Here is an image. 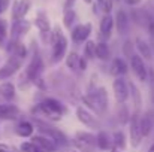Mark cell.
Returning a JSON list of instances; mask_svg holds the SVG:
<instances>
[{
    "label": "cell",
    "mask_w": 154,
    "mask_h": 152,
    "mask_svg": "<svg viewBox=\"0 0 154 152\" xmlns=\"http://www.w3.org/2000/svg\"><path fill=\"white\" fill-rule=\"evenodd\" d=\"M51 34V45H52V63H58L63 60L67 51V39L61 33V28L55 25Z\"/></svg>",
    "instance_id": "cell-1"
},
{
    "label": "cell",
    "mask_w": 154,
    "mask_h": 152,
    "mask_svg": "<svg viewBox=\"0 0 154 152\" xmlns=\"http://www.w3.org/2000/svg\"><path fill=\"white\" fill-rule=\"evenodd\" d=\"M33 122L38 125L39 131H41L44 136L50 137L55 145H61V146L67 145V137H66V134H64L61 130L52 127L51 124H48V122H45V121H41V119H38V118H35Z\"/></svg>",
    "instance_id": "cell-2"
},
{
    "label": "cell",
    "mask_w": 154,
    "mask_h": 152,
    "mask_svg": "<svg viewBox=\"0 0 154 152\" xmlns=\"http://www.w3.org/2000/svg\"><path fill=\"white\" fill-rule=\"evenodd\" d=\"M44 69H45V64H44V61H42V57L39 55L38 49H35V54H33V57H32V61H30L29 66H27L26 76L29 78L30 82H35L36 79L41 78Z\"/></svg>",
    "instance_id": "cell-3"
},
{
    "label": "cell",
    "mask_w": 154,
    "mask_h": 152,
    "mask_svg": "<svg viewBox=\"0 0 154 152\" xmlns=\"http://www.w3.org/2000/svg\"><path fill=\"white\" fill-rule=\"evenodd\" d=\"M75 113H76L78 121L82 122L84 125H87L88 128H91V130H100V127H102L100 125V121L91 112H88L87 109H84L82 106H78L76 110H75Z\"/></svg>",
    "instance_id": "cell-4"
},
{
    "label": "cell",
    "mask_w": 154,
    "mask_h": 152,
    "mask_svg": "<svg viewBox=\"0 0 154 152\" xmlns=\"http://www.w3.org/2000/svg\"><path fill=\"white\" fill-rule=\"evenodd\" d=\"M21 64H23V60H21V58L11 55V57L8 58V61L0 67V81L8 79V78H11L12 75H15V73L21 69Z\"/></svg>",
    "instance_id": "cell-5"
},
{
    "label": "cell",
    "mask_w": 154,
    "mask_h": 152,
    "mask_svg": "<svg viewBox=\"0 0 154 152\" xmlns=\"http://www.w3.org/2000/svg\"><path fill=\"white\" fill-rule=\"evenodd\" d=\"M129 125H130V143L132 148H138L142 142V134H141V128H139V113L133 112V115L129 119Z\"/></svg>",
    "instance_id": "cell-6"
},
{
    "label": "cell",
    "mask_w": 154,
    "mask_h": 152,
    "mask_svg": "<svg viewBox=\"0 0 154 152\" xmlns=\"http://www.w3.org/2000/svg\"><path fill=\"white\" fill-rule=\"evenodd\" d=\"M112 88H114V97L118 103H124L129 99L130 91H129V82H126V79L115 78V81L112 82Z\"/></svg>",
    "instance_id": "cell-7"
},
{
    "label": "cell",
    "mask_w": 154,
    "mask_h": 152,
    "mask_svg": "<svg viewBox=\"0 0 154 152\" xmlns=\"http://www.w3.org/2000/svg\"><path fill=\"white\" fill-rule=\"evenodd\" d=\"M91 30H93L91 22H85V24H78V25H75V27L72 28V33H70L73 43H82V42H85V40L90 37Z\"/></svg>",
    "instance_id": "cell-8"
},
{
    "label": "cell",
    "mask_w": 154,
    "mask_h": 152,
    "mask_svg": "<svg viewBox=\"0 0 154 152\" xmlns=\"http://www.w3.org/2000/svg\"><path fill=\"white\" fill-rule=\"evenodd\" d=\"M32 7V0H15L12 4V19H23Z\"/></svg>",
    "instance_id": "cell-9"
},
{
    "label": "cell",
    "mask_w": 154,
    "mask_h": 152,
    "mask_svg": "<svg viewBox=\"0 0 154 152\" xmlns=\"http://www.w3.org/2000/svg\"><path fill=\"white\" fill-rule=\"evenodd\" d=\"M30 142L39 149V152H54L55 151V146H57L50 137H47V136H44V134L33 136Z\"/></svg>",
    "instance_id": "cell-10"
},
{
    "label": "cell",
    "mask_w": 154,
    "mask_h": 152,
    "mask_svg": "<svg viewBox=\"0 0 154 152\" xmlns=\"http://www.w3.org/2000/svg\"><path fill=\"white\" fill-rule=\"evenodd\" d=\"M32 27V22L29 19H17L14 21L12 24V28H11V36H12V40H18L20 36H24L26 33H29Z\"/></svg>",
    "instance_id": "cell-11"
},
{
    "label": "cell",
    "mask_w": 154,
    "mask_h": 152,
    "mask_svg": "<svg viewBox=\"0 0 154 152\" xmlns=\"http://www.w3.org/2000/svg\"><path fill=\"white\" fill-rule=\"evenodd\" d=\"M130 67L133 69L135 75L139 78V81H147V76H148V70L145 67V63L144 60L139 57V55H132L130 57Z\"/></svg>",
    "instance_id": "cell-12"
},
{
    "label": "cell",
    "mask_w": 154,
    "mask_h": 152,
    "mask_svg": "<svg viewBox=\"0 0 154 152\" xmlns=\"http://www.w3.org/2000/svg\"><path fill=\"white\" fill-rule=\"evenodd\" d=\"M21 110L20 107H17L15 104H0V119L3 121H14L17 118H20Z\"/></svg>",
    "instance_id": "cell-13"
},
{
    "label": "cell",
    "mask_w": 154,
    "mask_h": 152,
    "mask_svg": "<svg viewBox=\"0 0 154 152\" xmlns=\"http://www.w3.org/2000/svg\"><path fill=\"white\" fill-rule=\"evenodd\" d=\"M115 28L118 34H126L129 31V15L123 9H120L115 15Z\"/></svg>",
    "instance_id": "cell-14"
},
{
    "label": "cell",
    "mask_w": 154,
    "mask_h": 152,
    "mask_svg": "<svg viewBox=\"0 0 154 152\" xmlns=\"http://www.w3.org/2000/svg\"><path fill=\"white\" fill-rule=\"evenodd\" d=\"M91 97H93V100L96 101V104L100 107L102 113L106 112V109H108V93H106V88L105 87H97L96 91L91 93Z\"/></svg>",
    "instance_id": "cell-15"
},
{
    "label": "cell",
    "mask_w": 154,
    "mask_h": 152,
    "mask_svg": "<svg viewBox=\"0 0 154 152\" xmlns=\"http://www.w3.org/2000/svg\"><path fill=\"white\" fill-rule=\"evenodd\" d=\"M135 46H136V49L139 51V55H141L142 60H148V61L153 60V49H151V45L147 40L138 37L135 40Z\"/></svg>",
    "instance_id": "cell-16"
},
{
    "label": "cell",
    "mask_w": 154,
    "mask_h": 152,
    "mask_svg": "<svg viewBox=\"0 0 154 152\" xmlns=\"http://www.w3.org/2000/svg\"><path fill=\"white\" fill-rule=\"evenodd\" d=\"M96 146L102 151H109L114 145H112V139L109 137V133L99 130L97 136H96Z\"/></svg>",
    "instance_id": "cell-17"
},
{
    "label": "cell",
    "mask_w": 154,
    "mask_h": 152,
    "mask_svg": "<svg viewBox=\"0 0 154 152\" xmlns=\"http://www.w3.org/2000/svg\"><path fill=\"white\" fill-rule=\"evenodd\" d=\"M9 52L14 55V57H18V58H26L27 57V48L23 42L20 40H11V45L8 46Z\"/></svg>",
    "instance_id": "cell-18"
},
{
    "label": "cell",
    "mask_w": 154,
    "mask_h": 152,
    "mask_svg": "<svg viewBox=\"0 0 154 152\" xmlns=\"http://www.w3.org/2000/svg\"><path fill=\"white\" fill-rule=\"evenodd\" d=\"M112 28H114V18L108 13V15H105L102 19H100V24H99V30H100L102 37H105V39L109 37Z\"/></svg>",
    "instance_id": "cell-19"
},
{
    "label": "cell",
    "mask_w": 154,
    "mask_h": 152,
    "mask_svg": "<svg viewBox=\"0 0 154 152\" xmlns=\"http://www.w3.org/2000/svg\"><path fill=\"white\" fill-rule=\"evenodd\" d=\"M130 15H132V18H133V21H135L136 24L144 25V27H147L148 22H150V19H151L144 9H136V7H133L132 12H130Z\"/></svg>",
    "instance_id": "cell-20"
},
{
    "label": "cell",
    "mask_w": 154,
    "mask_h": 152,
    "mask_svg": "<svg viewBox=\"0 0 154 152\" xmlns=\"http://www.w3.org/2000/svg\"><path fill=\"white\" fill-rule=\"evenodd\" d=\"M35 25L39 28L41 33H50V30H51L50 19H48V16L44 12H38V15L35 18Z\"/></svg>",
    "instance_id": "cell-21"
},
{
    "label": "cell",
    "mask_w": 154,
    "mask_h": 152,
    "mask_svg": "<svg viewBox=\"0 0 154 152\" xmlns=\"http://www.w3.org/2000/svg\"><path fill=\"white\" fill-rule=\"evenodd\" d=\"M44 103L51 109L54 113H57V115H64L66 112H67V109H66V106L61 103V101H58L57 99H52V97H48V99H45L44 100Z\"/></svg>",
    "instance_id": "cell-22"
},
{
    "label": "cell",
    "mask_w": 154,
    "mask_h": 152,
    "mask_svg": "<svg viewBox=\"0 0 154 152\" xmlns=\"http://www.w3.org/2000/svg\"><path fill=\"white\" fill-rule=\"evenodd\" d=\"M0 97L6 101H12L15 99V87L11 82H3L0 84Z\"/></svg>",
    "instance_id": "cell-23"
},
{
    "label": "cell",
    "mask_w": 154,
    "mask_h": 152,
    "mask_svg": "<svg viewBox=\"0 0 154 152\" xmlns=\"http://www.w3.org/2000/svg\"><path fill=\"white\" fill-rule=\"evenodd\" d=\"M139 128H141V134L142 137H147L151 134V130H153V118L147 113L144 115L141 119H139Z\"/></svg>",
    "instance_id": "cell-24"
},
{
    "label": "cell",
    "mask_w": 154,
    "mask_h": 152,
    "mask_svg": "<svg viewBox=\"0 0 154 152\" xmlns=\"http://www.w3.org/2000/svg\"><path fill=\"white\" fill-rule=\"evenodd\" d=\"M15 131H17V134L20 137H32V134L35 131V125H33V122L23 121V122L18 124V127H17Z\"/></svg>",
    "instance_id": "cell-25"
},
{
    "label": "cell",
    "mask_w": 154,
    "mask_h": 152,
    "mask_svg": "<svg viewBox=\"0 0 154 152\" xmlns=\"http://www.w3.org/2000/svg\"><path fill=\"white\" fill-rule=\"evenodd\" d=\"M94 55H96L99 60H102V61L109 60V57H111L109 46H108L105 42H99V43H96V52H94Z\"/></svg>",
    "instance_id": "cell-26"
},
{
    "label": "cell",
    "mask_w": 154,
    "mask_h": 152,
    "mask_svg": "<svg viewBox=\"0 0 154 152\" xmlns=\"http://www.w3.org/2000/svg\"><path fill=\"white\" fill-rule=\"evenodd\" d=\"M127 63L123 58H115L112 61V72L115 75H126L127 73Z\"/></svg>",
    "instance_id": "cell-27"
},
{
    "label": "cell",
    "mask_w": 154,
    "mask_h": 152,
    "mask_svg": "<svg viewBox=\"0 0 154 152\" xmlns=\"http://www.w3.org/2000/svg\"><path fill=\"white\" fill-rule=\"evenodd\" d=\"M112 145H114L118 151H124V149H126V136H124L123 131H115V133H114Z\"/></svg>",
    "instance_id": "cell-28"
},
{
    "label": "cell",
    "mask_w": 154,
    "mask_h": 152,
    "mask_svg": "<svg viewBox=\"0 0 154 152\" xmlns=\"http://www.w3.org/2000/svg\"><path fill=\"white\" fill-rule=\"evenodd\" d=\"M76 21V13L73 9H64V13H63V25L66 28H70L73 25V22Z\"/></svg>",
    "instance_id": "cell-29"
},
{
    "label": "cell",
    "mask_w": 154,
    "mask_h": 152,
    "mask_svg": "<svg viewBox=\"0 0 154 152\" xmlns=\"http://www.w3.org/2000/svg\"><path fill=\"white\" fill-rule=\"evenodd\" d=\"M129 88H130V94L133 97V103H135V112L139 113V109H141V104H142V99H141V93L138 91V88L135 87V84L129 82Z\"/></svg>",
    "instance_id": "cell-30"
},
{
    "label": "cell",
    "mask_w": 154,
    "mask_h": 152,
    "mask_svg": "<svg viewBox=\"0 0 154 152\" xmlns=\"http://www.w3.org/2000/svg\"><path fill=\"white\" fill-rule=\"evenodd\" d=\"M75 137H76L78 140H81V142H85V143H88V145H91V146H96V136L91 134V133H87V131H76Z\"/></svg>",
    "instance_id": "cell-31"
},
{
    "label": "cell",
    "mask_w": 154,
    "mask_h": 152,
    "mask_svg": "<svg viewBox=\"0 0 154 152\" xmlns=\"http://www.w3.org/2000/svg\"><path fill=\"white\" fill-rule=\"evenodd\" d=\"M78 63H79V55L75 51L69 52L66 57V66L72 70H78Z\"/></svg>",
    "instance_id": "cell-32"
},
{
    "label": "cell",
    "mask_w": 154,
    "mask_h": 152,
    "mask_svg": "<svg viewBox=\"0 0 154 152\" xmlns=\"http://www.w3.org/2000/svg\"><path fill=\"white\" fill-rule=\"evenodd\" d=\"M129 119H130V112H129L127 106L124 103H120V107H118V121H120V124L124 125V124L129 122Z\"/></svg>",
    "instance_id": "cell-33"
},
{
    "label": "cell",
    "mask_w": 154,
    "mask_h": 152,
    "mask_svg": "<svg viewBox=\"0 0 154 152\" xmlns=\"http://www.w3.org/2000/svg\"><path fill=\"white\" fill-rule=\"evenodd\" d=\"M72 145L75 146L76 151H79V152H96V146H91V145H88L85 142H81L78 139H73L72 140Z\"/></svg>",
    "instance_id": "cell-34"
},
{
    "label": "cell",
    "mask_w": 154,
    "mask_h": 152,
    "mask_svg": "<svg viewBox=\"0 0 154 152\" xmlns=\"http://www.w3.org/2000/svg\"><path fill=\"white\" fill-rule=\"evenodd\" d=\"M96 52V42L94 40H87L85 42V46H84V55L85 58H94Z\"/></svg>",
    "instance_id": "cell-35"
},
{
    "label": "cell",
    "mask_w": 154,
    "mask_h": 152,
    "mask_svg": "<svg viewBox=\"0 0 154 152\" xmlns=\"http://www.w3.org/2000/svg\"><path fill=\"white\" fill-rule=\"evenodd\" d=\"M82 101L88 106V107H91V110L94 112V113H97V115H100L102 113V110H100V107L96 104V101L93 100V97H91V94L90 96H82Z\"/></svg>",
    "instance_id": "cell-36"
},
{
    "label": "cell",
    "mask_w": 154,
    "mask_h": 152,
    "mask_svg": "<svg viewBox=\"0 0 154 152\" xmlns=\"http://www.w3.org/2000/svg\"><path fill=\"white\" fill-rule=\"evenodd\" d=\"M8 37V22L6 19H0V46L5 45Z\"/></svg>",
    "instance_id": "cell-37"
},
{
    "label": "cell",
    "mask_w": 154,
    "mask_h": 152,
    "mask_svg": "<svg viewBox=\"0 0 154 152\" xmlns=\"http://www.w3.org/2000/svg\"><path fill=\"white\" fill-rule=\"evenodd\" d=\"M20 149H21V152H39V149L32 142H23L20 145Z\"/></svg>",
    "instance_id": "cell-38"
},
{
    "label": "cell",
    "mask_w": 154,
    "mask_h": 152,
    "mask_svg": "<svg viewBox=\"0 0 154 152\" xmlns=\"http://www.w3.org/2000/svg\"><path fill=\"white\" fill-rule=\"evenodd\" d=\"M112 0H103V3L100 4L102 6V10L108 15V13H111V10H112Z\"/></svg>",
    "instance_id": "cell-39"
},
{
    "label": "cell",
    "mask_w": 154,
    "mask_h": 152,
    "mask_svg": "<svg viewBox=\"0 0 154 152\" xmlns=\"http://www.w3.org/2000/svg\"><path fill=\"white\" fill-rule=\"evenodd\" d=\"M78 69H81V70H85V69H87V58H85V57H79Z\"/></svg>",
    "instance_id": "cell-40"
},
{
    "label": "cell",
    "mask_w": 154,
    "mask_h": 152,
    "mask_svg": "<svg viewBox=\"0 0 154 152\" xmlns=\"http://www.w3.org/2000/svg\"><path fill=\"white\" fill-rule=\"evenodd\" d=\"M8 6H9V0H0V13L5 12L8 9Z\"/></svg>",
    "instance_id": "cell-41"
},
{
    "label": "cell",
    "mask_w": 154,
    "mask_h": 152,
    "mask_svg": "<svg viewBox=\"0 0 154 152\" xmlns=\"http://www.w3.org/2000/svg\"><path fill=\"white\" fill-rule=\"evenodd\" d=\"M12 149L6 145V143H0V152H11Z\"/></svg>",
    "instance_id": "cell-42"
},
{
    "label": "cell",
    "mask_w": 154,
    "mask_h": 152,
    "mask_svg": "<svg viewBox=\"0 0 154 152\" xmlns=\"http://www.w3.org/2000/svg\"><path fill=\"white\" fill-rule=\"evenodd\" d=\"M124 1H126L129 6H136V4H139L142 0H124Z\"/></svg>",
    "instance_id": "cell-43"
},
{
    "label": "cell",
    "mask_w": 154,
    "mask_h": 152,
    "mask_svg": "<svg viewBox=\"0 0 154 152\" xmlns=\"http://www.w3.org/2000/svg\"><path fill=\"white\" fill-rule=\"evenodd\" d=\"M75 1H76V0H66V3H64V9H72V6H73Z\"/></svg>",
    "instance_id": "cell-44"
},
{
    "label": "cell",
    "mask_w": 154,
    "mask_h": 152,
    "mask_svg": "<svg viewBox=\"0 0 154 152\" xmlns=\"http://www.w3.org/2000/svg\"><path fill=\"white\" fill-rule=\"evenodd\" d=\"M109 151H111V152H118V149H117V148H115V146H112V148H111V149H109Z\"/></svg>",
    "instance_id": "cell-45"
},
{
    "label": "cell",
    "mask_w": 154,
    "mask_h": 152,
    "mask_svg": "<svg viewBox=\"0 0 154 152\" xmlns=\"http://www.w3.org/2000/svg\"><path fill=\"white\" fill-rule=\"evenodd\" d=\"M148 152H154V143H153V145H151V148L148 149Z\"/></svg>",
    "instance_id": "cell-46"
},
{
    "label": "cell",
    "mask_w": 154,
    "mask_h": 152,
    "mask_svg": "<svg viewBox=\"0 0 154 152\" xmlns=\"http://www.w3.org/2000/svg\"><path fill=\"white\" fill-rule=\"evenodd\" d=\"M84 1H85V3H88V4H91V3H93V0H84Z\"/></svg>",
    "instance_id": "cell-47"
},
{
    "label": "cell",
    "mask_w": 154,
    "mask_h": 152,
    "mask_svg": "<svg viewBox=\"0 0 154 152\" xmlns=\"http://www.w3.org/2000/svg\"><path fill=\"white\" fill-rule=\"evenodd\" d=\"M97 3H99V4H102V3H103V0H97Z\"/></svg>",
    "instance_id": "cell-48"
},
{
    "label": "cell",
    "mask_w": 154,
    "mask_h": 152,
    "mask_svg": "<svg viewBox=\"0 0 154 152\" xmlns=\"http://www.w3.org/2000/svg\"><path fill=\"white\" fill-rule=\"evenodd\" d=\"M75 152H78V151H75Z\"/></svg>",
    "instance_id": "cell-49"
}]
</instances>
